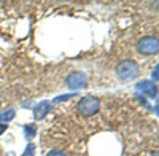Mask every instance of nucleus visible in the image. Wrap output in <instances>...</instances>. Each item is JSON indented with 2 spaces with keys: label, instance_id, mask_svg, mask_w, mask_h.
<instances>
[{
  "label": "nucleus",
  "instance_id": "1",
  "mask_svg": "<svg viewBox=\"0 0 159 156\" xmlns=\"http://www.w3.org/2000/svg\"><path fill=\"white\" fill-rule=\"evenodd\" d=\"M116 73L121 80H132L139 75V66L134 62V61H121L116 67Z\"/></svg>",
  "mask_w": 159,
  "mask_h": 156
},
{
  "label": "nucleus",
  "instance_id": "2",
  "mask_svg": "<svg viewBox=\"0 0 159 156\" xmlns=\"http://www.w3.org/2000/svg\"><path fill=\"white\" fill-rule=\"evenodd\" d=\"M99 108H100V100L94 96H84L78 102V112L84 116H91V115L97 113Z\"/></svg>",
  "mask_w": 159,
  "mask_h": 156
},
{
  "label": "nucleus",
  "instance_id": "3",
  "mask_svg": "<svg viewBox=\"0 0 159 156\" xmlns=\"http://www.w3.org/2000/svg\"><path fill=\"white\" fill-rule=\"evenodd\" d=\"M137 49H139L140 54H145V56L157 53V49H159L157 38L156 37H143V38H140L139 43H137Z\"/></svg>",
  "mask_w": 159,
  "mask_h": 156
},
{
  "label": "nucleus",
  "instance_id": "4",
  "mask_svg": "<svg viewBox=\"0 0 159 156\" xmlns=\"http://www.w3.org/2000/svg\"><path fill=\"white\" fill-rule=\"evenodd\" d=\"M67 86L73 91L86 88V75L81 72H73L67 76Z\"/></svg>",
  "mask_w": 159,
  "mask_h": 156
},
{
  "label": "nucleus",
  "instance_id": "5",
  "mask_svg": "<svg viewBox=\"0 0 159 156\" xmlns=\"http://www.w3.org/2000/svg\"><path fill=\"white\" fill-rule=\"evenodd\" d=\"M137 89L142 94H147L148 97H156L157 96V88L153 81H140L137 85Z\"/></svg>",
  "mask_w": 159,
  "mask_h": 156
},
{
  "label": "nucleus",
  "instance_id": "6",
  "mask_svg": "<svg viewBox=\"0 0 159 156\" xmlns=\"http://www.w3.org/2000/svg\"><path fill=\"white\" fill-rule=\"evenodd\" d=\"M51 108V103L49 102H42V103H38V105L35 107V118L37 120H43L46 113L49 112Z\"/></svg>",
  "mask_w": 159,
  "mask_h": 156
},
{
  "label": "nucleus",
  "instance_id": "7",
  "mask_svg": "<svg viewBox=\"0 0 159 156\" xmlns=\"http://www.w3.org/2000/svg\"><path fill=\"white\" fill-rule=\"evenodd\" d=\"M13 118H15V110H13V108L5 110V112H0V121L7 123V121H10V120H13Z\"/></svg>",
  "mask_w": 159,
  "mask_h": 156
},
{
  "label": "nucleus",
  "instance_id": "8",
  "mask_svg": "<svg viewBox=\"0 0 159 156\" xmlns=\"http://www.w3.org/2000/svg\"><path fill=\"white\" fill-rule=\"evenodd\" d=\"M24 132H25V135H27V139H32V137L35 135V126L25 124V126H24Z\"/></svg>",
  "mask_w": 159,
  "mask_h": 156
},
{
  "label": "nucleus",
  "instance_id": "9",
  "mask_svg": "<svg viewBox=\"0 0 159 156\" xmlns=\"http://www.w3.org/2000/svg\"><path fill=\"white\" fill-rule=\"evenodd\" d=\"M46 156H65V154H64L61 150H51V151H49Z\"/></svg>",
  "mask_w": 159,
  "mask_h": 156
},
{
  "label": "nucleus",
  "instance_id": "10",
  "mask_svg": "<svg viewBox=\"0 0 159 156\" xmlns=\"http://www.w3.org/2000/svg\"><path fill=\"white\" fill-rule=\"evenodd\" d=\"M73 94H65V96H59V97H56L54 99V102H62V100H67V99H70Z\"/></svg>",
  "mask_w": 159,
  "mask_h": 156
},
{
  "label": "nucleus",
  "instance_id": "11",
  "mask_svg": "<svg viewBox=\"0 0 159 156\" xmlns=\"http://www.w3.org/2000/svg\"><path fill=\"white\" fill-rule=\"evenodd\" d=\"M32 151H34V147L29 145V147H27V151L24 153V156H32Z\"/></svg>",
  "mask_w": 159,
  "mask_h": 156
},
{
  "label": "nucleus",
  "instance_id": "12",
  "mask_svg": "<svg viewBox=\"0 0 159 156\" xmlns=\"http://www.w3.org/2000/svg\"><path fill=\"white\" fill-rule=\"evenodd\" d=\"M5 131H7V126L5 124H0V134H3Z\"/></svg>",
  "mask_w": 159,
  "mask_h": 156
},
{
  "label": "nucleus",
  "instance_id": "13",
  "mask_svg": "<svg viewBox=\"0 0 159 156\" xmlns=\"http://www.w3.org/2000/svg\"><path fill=\"white\" fill-rule=\"evenodd\" d=\"M153 78H154V81L157 80V67H154V72H153Z\"/></svg>",
  "mask_w": 159,
  "mask_h": 156
}]
</instances>
